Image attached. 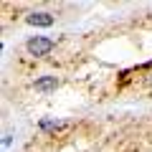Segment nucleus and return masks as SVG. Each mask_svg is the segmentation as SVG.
I'll use <instances>...</instances> for the list:
<instances>
[{"instance_id":"f257e3e1","label":"nucleus","mask_w":152,"mask_h":152,"mask_svg":"<svg viewBox=\"0 0 152 152\" xmlns=\"http://www.w3.org/2000/svg\"><path fill=\"white\" fill-rule=\"evenodd\" d=\"M26 48H28L31 56H46V53L53 51V41L51 38H43V36H33V38H28Z\"/></svg>"},{"instance_id":"f03ea898","label":"nucleus","mask_w":152,"mask_h":152,"mask_svg":"<svg viewBox=\"0 0 152 152\" xmlns=\"http://www.w3.org/2000/svg\"><path fill=\"white\" fill-rule=\"evenodd\" d=\"M26 20H28V26H36V28H48V26H53V15H51V13H31Z\"/></svg>"},{"instance_id":"7ed1b4c3","label":"nucleus","mask_w":152,"mask_h":152,"mask_svg":"<svg viewBox=\"0 0 152 152\" xmlns=\"http://www.w3.org/2000/svg\"><path fill=\"white\" fill-rule=\"evenodd\" d=\"M36 91H53L56 86H58V79L56 76H41V79H36Z\"/></svg>"},{"instance_id":"20e7f679","label":"nucleus","mask_w":152,"mask_h":152,"mask_svg":"<svg viewBox=\"0 0 152 152\" xmlns=\"http://www.w3.org/2000/svg\"><path fill=\"white\" fill-rule=\"evenodd\" d=\"M58 122H53V119H43V122H41V129H58Z\"/></svg>"}]
</instances>
